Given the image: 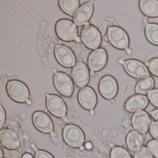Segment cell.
Instances as JSON below:
<instances>
[{
  "mask_svg": "<svg viewBox=\"0 0 158 158\" xmlns=\"http://www.w3.org/2000/svg\"><path fill=\"white\" fill-rule=\"evenodd\" d=\"M110 158H132L127 150L119 146L114 147L110 154Z\"/></svg>",
  "mask_w": 158,
  "mask_h": 158,
  "instance_id": "24",
  "label": "cell"
},
{
  "mask_svg": "<svg viewBox=\"0 0 158 158\" xmlns=\"http://www.w3.org/2000/svg\"><path fill=\"white\" fill-rule=\"evenodd\" d=\"M90 113L91 114H92V115L94 114H95V111H94V110H90Z\"/></svg>",
  "mask_w": 158,
  "mask_h": 158,
  "instance_id": "44",
  "label": "cell"
},
{
  "mask_svg": "<svg viewBox=\"0 0 158 158\" xmlns=\"http://www.w3.org/2000/svg\"><path fill=\"white\" fill-rule=\"evenodd\" d=\"M148 98L153 106L158 108V89L151 90L148 94Z\"/></svg>",
  "mask_w": 158,
  "mask_h": 158,
  "instance_id": "28",
  "label": "cell"
},
{
  "mask_svg": "<svg viewBox=\"0 0 158 158\" xmlns=\"http://www.w3.org/2000/svg\"><path fill=\"white\" fill-rule=\"evenodd\" d=\"M124 62V61L123 60H119V63H120V64H123Z\"/></svg>",
  "mask_w": 158,
  "mask_h": 158,
  "instance_id": "43",
  "label": "cell"
},
{
  "mask_svg": "<svg viewBox=\"0 0 158 158\" xmlns=\"http://www.w3.org/2000/svg\"><path fill=\"white\" fill-rule=\"evenodd\" d=\"M148 18H147V17H146V18L143 19V24H144V25L146 26L148 24Z\"/></svg>",
  "mask_w": 158,
  "mask_h": 158,
  "instance_id": "37",
  "label": "cell"
},
{
  "mask_svg": "<svg viewBox=\"0 0 158 158\" xmlns=\"http://www.w3.org/2000/svg\"><path fill=\"white\" fill-rule=\"evenodd\" d=\"M59 2L62 10L71 16L75 14L80 4L79 0H60Z\"/></svg>",
  "mask_w": 158,
  "mask_h": 158,
  "instance_id": "22",
  "label": "cell"
},
{
  "mask_svg": "<svg viewBox=\"0 0 158 158\" xmlns=\"http://www.w3.org/2000/svg\"><path fill=\"white\" fill-rule=\"evenodd\" d=\"M126 53H127V54H128V55H130V54L132 53V50H131L130 48H127L126 49Z\"/></svg>",
  "mask_w": 158,
  "mask_h": 158,
  "instance_id": "38",
  "label": "cell"
},
{
  "mask_svg": "<svg viewBox=\"0 0 158 158\" xmlns=\"http://www.w3.org/2000/svg\"><path fill=\"white\" fill-rule=\"evenodd\" d=\"M94 1H90L82 4L74 16V23L77 26H81L88 23L94 11Z\"/></svg>",
  "mask_w": 158,
  "mask_h": 158,
  "instance_id": "16",
  "label": "cell"
},
{
  "mask_svg": "<svg viewBox=\"0 0 158 158\" xmlns=\"http://www.w3.org/2000/svg\"><path fill=\"white\" fill-rule=\"evenodd\" d=\"M80 149H81V150H83L84 149V147H83V146H81V147H80Z\"/></svg>",
  "mask_w": 158,
  "mask_h": 158,
  "instance_id": "49",
  "label": "cell"
},
{
  "mask_svg": "<svg viewBox=\"0 0 158 158\" xmlns=\"http://www.w3.org/2000/svg\"><path fill=\"white\" fill-rule=\"evenodd\" d=\"M72 77L76 85L82 88L86 86L89 81L88 68L83 62H78L72 69Z\"/></svg>",
  "mask_w": 158,
  "mask_h": 158,
  "instance_id": "14",
  "label": "cell"
},
{
  "mask_svg": "<svg viewBox=\"0 0 158 158\" xmlns=\"http://www.w3.org/2000/svg\"><path fill=\"white\" fill-rule=\"evenodd\" d=\"M140 10L146 16L155 18L158 17V1L141 0L139 2Z\"/></svg>",
  "mask_w": 158,
  "mask_h": 158,
  "instance_id": "19",
  "label": "cell"
},
{
  "mask_svg": "<svg viewBox=\"0 0 158 158\" xmlns=\"http://www.w3.org/2000/svg\"><path fill=\"white\" fill-rule=\"evenodd\" d=\"M6 90L9 97L19 103L27 102L30 98V90L28 87L19 80H12L8 82Z\"/></svg>",
  "mask_w": 158,
  "mask_h": 158,
  "instance_id": "1",
  "label": "cell"
},
{
  "mask_svg": "<svg viewBox=\"0 0 158 158\" xmlns=\"http://www.w3.org/2000/svg\"><path fill=\"white\" fill-rule=\"evenodd\" d=\"M54 44H57L58 43V40H57V39H55L54 40ZM58 45V44H57Z\"/></svg>",
  "mask_w": 158,
  "mask_h": 158,
  "instance_id": "46",
  "label": "cell"
},
{
  "mask_svg": "<svg viewBox=\"0 0 158 158\" xmlns=\"http://www.w3.org/2000/svg\"><path fill=\"white\" fill-rule=\"evenodd\" d=\"M144 142V138L141 134L134 131L128 133L126 138V143L129 149L136 152L141 148Z\"/></svg>",
  "mask_w": 158,
  "mask_h": 158,
  "instance_id": "20",
  "label": "cell"
},
{
  "mask_svg": "<svg viewBox=\"0 0 158 158\" xmlns=\"http://www.w3.org/2000/svg\"><path fill=\"white\" fill-rule=\"evenodd\" d=\"M123 65L126 73L134 78L140 79L150 75L146 65L137 60H127Z\"/></svg>",
  "mask_w": 158,
  "mask_h": 158,
  "instance_id": "10",
  "label": "cell"
},
{
  "mask_svg": "<svg viewBox=\"0 0 158 158\" xmlns=\"http://www.w3.org/2000/svg\"><path fill=\"white\" fill-rule=\"evenodd\" d=\"M4 158V157H2V158Z\"/></svg>",
  "mask_w": 158,
  "mask_h": 158,
  "instance_id": "50",
  "label": "cell"
},
{
  "mask_svg": "<svg viewBox=\"0 0 158 158\" xmlns=\"http://www.w3.org/2000/svg\"><path fill=\"white\" fill-rule=\"evenodd\" d=\"M3 157V152H2V149H1V158Z\"/></svg>",
  "mask_w": 158,
  "mask_h": 158,
  "instance_id": "45",
  "label": "cell"
},
{
  "mask_svg": "<svg viewBox=\"0 0 158 158\" xmlns=\"http://www.w3.org/2000/svg\"><path fill=\"white\" fill-rule=\"evenodd\" d=\"M147 65L150 73L158 77V58L151 60L148 63H147Z\"/></svg>",
  "mask_w": 158,
  "mask_h": 158,
  "instance_id": "26",
  "label": "cell"
},
{
  "mask_svg": "<svg viewBox=\"0 0 158 158\" xmlns=\"http://www.w3.org/2000/svg\"><path fill=\"white\" fill-rule=\"evenodd\" d=\"M79 104L84 109L94 110L98 102V98L95 90L90 86H85L79 90L78 94Z\"/></svg>",
  "mask_w": 158,
  "mask_h": 158,
  "instance_id": "12",
  "label": "cell"
},
{
  "mask_svg": "<svg viewBox=\"0 0 158 158\" xmlns=\"http://www.w3.org/2000/svg\"><path fill=\"white\" fill-rule=\"evenodd\" d=\"M62 118L63 119V121H64L65 123H68V121H69V120H68V118H67L66 116H64V117H63Z\"/></svg>",
  "mask_w": 158,
  "mask_h": 158,
  "instance_id": "39",
  "label": "cell"
},
{
  "mask_svg": "<svg viewBox=\"0 0 158 158\" xmlns=\"http://www.w3.org/2000/svg\"><path fill=\"white\" fill-rule=\"evenodd\" d=\"M55 31L60 39L66 42L75 41L78 37L77 26L71 20L61 19L57 22Z\"/></svg>",
  "mask_w": 158,
  "mask_h": 158,
  "instance_id": "2",
  "label": "cell"
},
{
  "mask_svg": "<svg viewBox=\"0 0 158 158\" xmlns=\"http://www.w3.org/2000/svg\"><path fill=\"white\" fill-rule=\"evenodd\" d=\"M46 98L47 109L52 115L60 118L66 116L67 106L61 97L54 94H47Z\"/></svg>",
  "mask_w": 158,
  "mask_h": 158,
  "instance_id": "8",
  "label": "cell"
},
{
  "mask_svg": "<svg viewBox=\"0 0 158 158\" xmlns=\"http://www.w3.org/2000/svg\"><path fill=\"white\" fill-rule=\"evenodd\" d=\"M107 34L109 41L114 47L120 50H126L128 48L129 37L123 28L118 27H110Z\"/></svg>",
  "mask_w": 158,
  "mask_h": 158,
  "instance_id": "5",
  "label": "cell"
},
{
  "mask_svg": "<svg viewBox=\"0 0 158 158\" xmlns=\"http://www.w3.org/2000/svg\"><path fill=\"white\" fill-rule=\"evenodd\" d=\"M22 158H34L33 155L30 153H25L23 154Z\"/></svg>",
  "mask_w": 158,
  "mask_h": 158,
  "instance_id": "34",
  "label": "cell"
},
{
  "mask_svg": "<svg viewBox=\"0 0 158 158\" xmlns=\"http://www.w3.org/2000/svg\"><path fill=\"white\" fill-rule=\"evenodd\" d=\"M53 84L57 91L62 96L70 97L74 91V85L69 75L63 72H57L53 77Z\"/></svg>",
  "mask_w": 158,
  "mask_h": 158,
  "instance_id": "6",
  "label": "cell"
},
{
  "mask_svg": "<svg viewBox=\"0 0 158 158\" xmlns=\"http://www.w3.org/2000/svg\"><path fill=\"white\" fill-rule=\"evenodd\" d=\"M53 73H57V70H56V69H53Z\"/></svg>",
  "mask_w": 158,
  "mask_h": 158,
  "instance_id": "48",
  "label": "cell"
},
{
  "mask_svg": "<svg viewBox=\"0 0 158 158\" xmlns=\"http://www.w3.org/2000/svg\"><path fill=\"white\" fill-rule=\"evenodd\" d=\"M108 55L106 51L99 48L92 52L89 56L88 64L91 72H97L102 70L107 63Z\"/></svg>",
  "mask_w": 158,
  "mask_h": 158,
  "instance_id": "13",
  "label": "cell"
},
{
  "mask_svg": "<svg viewBox=\"0 0 158 158\" xmlns=\"http://www.w3.org/2000/svg\"><path fill=\"white\" fill-rule=\"evenodd\" d=\"M148 98L143 95H134L130 97L125 103V109L129 112L139 111L148 105Z\"/></svg>",
  "mask_w": 158,
  "mask_h": 158,
  "instance_id": "18",
  "label": "cell"
},
{
  "mask_svg": "<svg viewBox=\"0 0 158 158\" xmlns=\"http://www.w3.org/2000/svg\"><path fill=\"white\" fill-rule=\"evenodd\" d=\"M31 147H32V148H33V149H34V150L36 152H37L39 150L37 148L36 146V145H35V144H34V143H33V144H31Z\"/></svg>",
  "mask_w": 158,
  "mask_h": 158,
  "instance_id": "36",
  "label": "cell"
},
{
  "mask_svg": "<svg viewBox=\"0 0 158 158\" xmlns=\"http://www.w3.org/2000/svg\"><path fill=\"white\" fill-rule=\"evenodd\" d=\"M147 147L151 153L156 158H158V140H151L147 144Z\"/></svg>",
  "mask_w": 158,
  "mask_h": 158,
  "instance_id": "27",
  "label": "cell"
},
{
  "mask_svg": "<svg viewBox=\"0 0 158 158\" xmlns=\"http://www.w3.org/2000/svg\"><path fill=\"white\" fill-rule=\"evenodd\" d=\"M0 140L2 145L8 149H18L21 146V141L18 134L9 128L1 129Z\"/></svg>",
  "mask_w": 158,
  "mask_h": 158,
  "instance_id": "15",
  "label": "cell"
},
{
  "mask_svg": "<svg viewBox=\"0 0 158 158\" xmlns=\"http://www.w3.org/2000/svg\"><path fill=\"white\" fill-rule=\"evenodd\" d=\"M86 148L88 150H90L92 148V144L91 143L89 142H87L85 145Z\"/></svg>",
  "mask_w": 158,
  "mask_h": 158,
  "instance_id": "35",
  "label": "cell"
},
{
  "mask_svg": "<svg viewBox=\"0 0 158 158\" xmlns=\"http://www.w3.org/2000/svg\"><path fill=\"white\" fill-rule=\"evenodd\" d=\"M27 103L28 104V105H31L32 104V102L30 100H28L27 102Z\"/></svg>",
  "mask_w": 158,
  "mask_h": 158,
  "instance_id": "41",
  "label": "cell"
},
{
  "mask_svg": "<svg viewBox=\"0 0 158 158\" xmlns=\"http://www.w3.org/2000/svg\"><path fill=\"white\" fill-rule=\"evenodd\" d=\"M99 91L104 98L110 100L117 95L118 90L117 81L111 76L103 77L100 81L98 86Z\"/></svg>",
  "mask_w": 158,
  "mask_h": 158,
  "instance_id": "9",
  "label": "cell"
},
{
  "mask_svg": "<svg viewBox=\"0 0 158 158\" xmlns=\"http://www.w3.org/2000/svg\"><path fill=\"white\" fill-rule=\"evenodd\" d=\"M134 158H153V157L148 148L142 147L136 152Z\"/></svg>",
  "mask_w": 158,
  "mask_h": 158,
  "instance_id": "25",
  "label": "cell"
},
{
  "mask_svg": "<svg viewBox=\"0 0 158 158\" xmlns=\"http://www.w3.org/2000/svg\"><path fill=\"white\" fill-rule=\"evenodd\" d=\"M54 55L57 61L63 67L71 68L76 64V58L71 48L62 44L55 45Z\"/></svg>",
  "mask_w": 158,
  "mask_h": 158,
  "instance_id": "7",
  "label": "cell"
},
{
  "mask_svg": "<svg viewBox=\"0 0 158 158\" xmlns=\"http://www.w3.org/2000/svg\"><path fill=\"white\" fill-rule=\"evenodd\" d=\"M80 37L84 45L91 50L97 49L101 44V34L93 26H85L81 31Z\"/></svg>",
  "mask_w": 158,
  "mask_h": 158,
  "instance_id": "4",
  "label": "cell"
},
{
  "mask_svg": "<svg viewBox=\"0 0 158 158\" xmlns=\"http://www.w3.org/2000/svg\"><path fill=\"white\" fill-rule=\"evenodd\" d=\"M154 86V81L151 77H148L139 80L136 85L135 91L137 94L146 95L149 93Z\"/></svg>",
  "mask_w": 158,
  "mask_h": 158,
  "instance_id": "21",
  "label": "cell"
},
{
  "mask_svg": "<svg viewBox=\"0 0 158 158\" xmlns=\"http://www.w3.org/2000/svg\"><path fill=\"white\" fill-rule=\"evenodd\" d=\"M32 121L34 126L40 132L49 134L53 131V122L49 115L44 112H35L32 116Z\"/></svg>",
  "mask_w": 158,
  "mask_h": 158,
  "instance_id": "11",
  "label": "cell"
},
{
  "mask_svg": "<svg viewBox=\"0 0 158 158\" xmlns=\"http://www.w3.org/2000/svg\"><path fill=\"white\" fill-rule=\"evenodd\" d=\"M63 137L65 143L73 148H80L85 142V136L83 130L75 125L65 126L63 131Z\"/></svg>",
  "mask_w": 158,
  "mask_h": 158,
  "instance_id": "3",
  "label": "cell"
},
{
  "mask_svg": "<svg viewBox=\"0 0 158 158\" xmlns=\"http://www.w3.org/2000/svg\"><path fill=\"white\" fill-rule=\"evenodd\" d=\"M64 152H65V154L69 156H73L75 154V152L73 149L71 147H65L64 148Z\"/></svg>",
  "mask_w": 158,
  "mask_h": 158,
  "instance_id": "32",
  "label": "cell"
},
{
  "mask_svg": "<svg viewBox=\"0 0 158 158\" xmlns=\"http://www.w3.org/2000/svg\"><path fill=\"white\" fill-rule=\"evenodd\" d=\"M151 118L144 111H139L134 114L132 118V125L137 132L141 134L148 133L150 127Z\"/></svg>",
  "mask_w": 158,
  "mask_h": 158,
  "instance_id": "17",
  "label": "cell"
},
{
  "mask_svg": "<svg viewBox=\"0 0 158 158\" xmlns=\"http://www.w3.org/2000/svg\"><path fill=\"white\" fill-rule=\"evenodd\" d=\"M145 35L151 44L158 46V24H148L145 28Z\"/></svg>",
  "mask_w": 158,
  "mask_h": 158,
  "instance_id": "23",
  "label": "cell"
},
{
  "mask_svg": "<svg viewBox=\"0 0 158 158\" xmlns=\"http://www.w3.org/2000/svg\"><path fill=\"white\" fill-rule=\"evenodd\" d=\"M35 158H54L49 152L46 151L38 150L36 152Z\"/></svg>",
  "mask_w": 158,
  "mask_h": 158,
  "instance_id": "31",
  "label": "cell"
},
{
  "mask_svg": "<svg viewBox=\"0 0 158 158\" xmlns=\"http://www.w3.org/2000/svg\"><path fill=\"white\" fill-rule=\"evenodd\" d=\"M22 150H23V149H22V148L20 147V148H19L18 149V151L19 152H21L22 151Z\"/></svg>",
  "mask_w": 158,
  "mask_h": 158,
  "instance_id": "47",
  "label": "cell"
},
{
  "mask_svg": "<svg viewBox=\"0 0 158 158\" xmlns=\"http://www.w3.org/2000/svg\"></svg>",
  "mask_w": 158,
  "mask_h": 158,
  "instance_id": "51",
  "label": "cell"
},
{
  "mask_svg": "<svg viewBox=\"0 0 158 158\" xmlns=\"http://www.w3.org/2000/svg\"><path fill=\"white\" fill-rule=\"evenodd\" d=\"M110 102L112 104H114V103L115 102V100L114 98L110 100Z\"/></svg>",
  "mask_w": 158,
  "mask_h": 158,
  "instance_id": "42",
  "label": "cell"
},
{
  "mask_svg": "<svg viewBox=\"0 0 158 158\" xmlns=\"http://www.w3.org/2000/svg\"><path fill=\"white\" fill-rule=\"evenodd\" d=\"M150 132L152 137L158 140V122H152L150 127Z\"/></svg>",
  "mask_w": 158,
  "mask_h": 158,
  "instance_id": "29",
  "label": "cell"
},
{
  "mask_svg": "<svg viewBox=\"0 0 158 158\" xmlns=\"http://www.w3.org/2000/svg\"><path fill=\"white\" fill-rule=\"evenodd\" d=\"M81 40V39L78 37H77V38L76 39V40H75V41L76 42H77V43H80Z\"/></svg>",
  "mask_w": 158,
  "mask_h": 158,
  "instance_id": "40",
  "label": "cell"
},
{
  "mask_svg": "<svg viewBox=\"0 0 158 158\" xmlns=\"http://www.w3.org/2000/svg\"><path fill=\"white\" fill-rule=\"evenodd\" d=\"M6 113L5 109L3 107L2 103L1 102L0 105V128L2 129L6 122Z\"/></svg>",
  "mask_w": 158,
  "mask_h": 158,
  "instance_id": "30",
  "label": "cell"
},
{
  "mask_svg": "<svg viewBox=\"0 0 158 158\" xmlns=\"http://www.w3.org/2000/svg\"><path fill=\"white\" fill-rule=\"evenodd\" d=\"M150 114L151 115L153 118V119L158 122V109L151 111L150 112Z\"/></svg>",
  "mask_w": 158,
  "mask_h": 158,
  "instance_id": "33",
  "label": "cell"
}]
</instances>
